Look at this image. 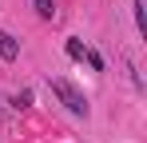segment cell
I'll use <instances>...</instances> for the list:
<instances>
[{"label":"cell","mask_w":147,"mask_h":143,"mask_svg":"<svg viewBox=\"0 0 147 143\" xmlns=\"http://www.w3.org/2000/svg\"><path fill=\"white\" fill-rule=\"evenodd\" d=\"M52 92H56L60 99H64V107H68V111H76V115H88V99H84V95L76 92L72 84H68V80H52Z\"/></svg>","instance_id":"obj_1"},{"label":"cell","mask_w":147,"mask_h":143,"mask_svg":"<svg viewBox=\"0 0 147 143\" xmlns=\"http://www.w3.org/2000/svg\"><path fill=\"white\" fill-rule=\"evenodd\" d=\"M0 56H4V60H16V56H20V44H16V36L0 32Z\"/></svg>","instance_id":"obj_2"},{"label":"cell","mask_w":147,"mask_h":143,"mask_svg":"<svg viewBox=\"0 0 147 143\" xmlns=\"http://www.w3.org/2000/svg\"><path fill=\"white\" fill-rule=\"evenodd\" d=\"M68 56H72V60H84V56H88V48L80 44V40H68Z\"/></svg>","instance_id":"obj_3"},{"label":"cell","mask_w":147,"mask_h":143,"mask_svg":"<svg viewBox=\"0 0 147 143\" xmlns=\"http://www.w3.org/2000/svg\"><path fill=\"white\" fill-rule=\"evenodd\" d=\"M36 12H40L44 20H52V12H56V8H52V0H36Z\"/></svg>","instance_id":"obj_4"},{"label":"cell","mask_w":147,"mask_h":143,"mask_svg":"<svg viewBox=\"0 0 147 143\" xmlns=\"http://www.w3.org/2000/svg\"><path fill=\"white\" fill-rule=\"evenodd\" d=\"M28 103H32V92H16L12 95V107H28Z\"/></svg>","instance_id":"obj_5"},{"label":"cell","mask_w":147,"mask_h":143,"mask_svg":"<svg viewBox=\"0 0 147 143\" xmlns=\"http://www.w3.org/2000/svg\"><path fill=\"white\" fill-rule=\"evenodd\" d=\"M135 24H139V32L147 28V16H143V0H135Z\"/></svg>","instance_id":"obj_6"},{"label":"cell","mask_w":147,"mask_h":143,"mask_svg":"<svg viewBox=\"0 0 147 143\" xmlns=\"http://www.w3.org/2000/svg\"><path fill=\"white\" fill-rule=\"evenodd\" d=\"M84 60H88V64H92V72H103V60H99V52H88V56H84Z\"/></svg>","instance_id":"obj_7"}]
</instances>
